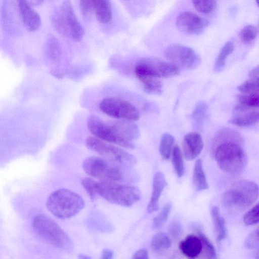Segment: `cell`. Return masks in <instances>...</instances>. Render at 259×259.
<instances>
[{
  "instance_id": "6da1fadb",
  "label": "cell",
  "mask_w": 259,
  "mask_h": 259,
  "mask_svg": "<svg viewBox=\"0 0 259 259\" xmlns=\"http://www.w3.org/2000/svg\"><path fill=\"white\" fill-rule=\"evenodd\" d=\"M242 139L235 131L224 130L217 136L214 156L220 168L232 175L242 173L247 163V154L241 144Z\"/></svg>"
},
{
  "instance_id": "7a4b0ae2",
  "label": "cell",
  "mask_w": 259,
  "mask_h": 259,
  "mask_svg": "<svg viewBox=\"0 0 259 259\" xmlns=\"http://www.w3.org/2000/svg\"><path fill=\"white\" fill-rule=\"evenodd\" d=\"M82 167L88 175L100 181L133 182L138 179L132 167L119 165L98 157L87 158Z\"/></svg>"
},
{
  "instance_id": "3957f363",
  "label": "cell",
  "mask_w": 259,
  "mask_h": 259,
  "mask_svg": "<svg viewBox=\"0 0 259 259\" xmlns=\"http://www.w3.org/2000/svg\"><path fill=\"white\" fill-rule=\"evenodd\" d=\"M258 196L257 185L253 181L242 180L226 189L223 195V203L230 212H240L252 205Z\"/></svg>"
},
{
  "instance_id": "277c9868",
  "label": "cell",
  "mask_w": 259,
  "mask_h": 259,
  "mask_svg": "<svg viewBox=\"0 0 259 259\" xmlns=\"http://www.w3.org/2000/svg\"><path fill=\"white\" fill-rule=\"evenodd\" d=\"M46 206L56 217L65 219L72 218L84 207V202L78 194L67 189H59L48 197Z\"/></svg>"
},
{
  "instance_id": "5b68a950",
  "label": "cell",
  "mask_w": 259,
  "mask_h": 259,
  "mask_svg": "<svg viewBox=\"0 0 259 259\" xmlns=\"http://www.w3.org/2000/svg\"><path fill=\"white\" fill-rule=\"evenodd\" d=\"M95 190L97 196L109 202L124 206L133 205L141 197V192L138 187L117 182H97Z\"/></svg>"
},
{
  "instance_id": "8992f818",
  "label": "cell",
  "mask_w": 259,
  "mask_h": 259,
  "mask_svg": "<svg viewBox=\"0 0 259 259\" xmlns=\"http://www.w3.org/2000/svg\"><path fill=\"white\" fill-rule=\"evenodd\" d=\"M32 228L37 235L49 244L61 249L69 250L72 243L67 234L51 218L38 214L32 221Z\"/></svg>"
},
{
  "instance_id": "52a82bcc",
  "label": "cell",
  "mask_w": 259,
  "mask_h": 259,
  "mask_svg": "<svg viewBox=\"0 0 259 259\" xmlns=\"http://www.w3.org/2000/svg\"><path fill=\"white\" fill-rule=\"evenodd\" d=\"M52 22L56 30L65 36L78 41L83 36L84 28L78 21L69 1L62 2L59 10L53 16Z\"/></svg>"
},
{
  "instance_id": "ba28073f",
  "label": "cell",
  "mask_w": 259,
  "mask_h": 259,
  "mask_svg": "<svg viewBox=\"0 0 259 259\" xmlns=\"http://www.w3.org/2000/svg\"><path fill=\"white\" fill-rule=\"evenodd\" d=\"M85 144L89 149L102 155L106 160L116 164L132 167L137 163L136 158L133 155L95 137H88Z\"/></svg>"
},
{
  "instance_id": "9c48e42d",
  "label": "cell",
  "mask_w": 259,
  "mask_h": 259,
  "mask_svg": "<svg viewBox=\"0 0 259 259\" xmlns=\"http://www.w3.org/2000/svg\"><path fill=\"white\" fill-rule=\"evenodd\" d=\"M135 72L137 77L146 75L159 78L177 75L180 69L170 62L157 58L148 57L143 58L136 63Z\"/></svg>"
},
{
  "instance_id": "30bf717a",
  "label": "cell",
  "mask_w": 259,
  "mask_h": 259,
  "mask_svg": "<svg viewBox=\"0 0 259 259\" xmlns=\"http://www.w3.org/2000/svg\"><path fill=\"white\" fill-rule=\"evenodd\" d=\"M99 107L105 114L118 120L133 121L138 120L140 116L136 107L128 101L118 98L109 97L102 100Z\"/></svg>"
},
{
  "instance_id": "8fae6325",
  "label": "cell",
  "mask_w": 259,
  "mask_h": 259,
  "mask_svg": "<svg viewBox=\"0 0 259 259\" xmlns=\"http://www.w3.org/2000/svg\"><path fill=\"white\" fill-rule=\"evenodd\" d=\"M87 126L89 131L95 138L99 140L128 149H133L135 147L133 142L120 138L108 122H104L96 115H91L89 117Z\"/></svg>"
},
{
  "instance_id": "7c38bea8",
  "label": "cell",
  "mask_w": 259,
  "mask_h": 259,
  "mask_svg": "<svg viewBox=\"0 0 259 259\" xmlns=\"http://www.w3.org/2000/svg\"><path fill=\"white\" fill-rule=\"evenodd\" d=\"M164 55L170 63L177 67L192 69L200 63V58L192 48L180 44H173L167 47Z\"/></svg>"
},
{
  "instance_id": "4fadbf2b",
  "label": "cell",
  "mask_w": 259,
  "mask_h": 259,
  "mask_svg": "<svg viewBox=\"0 0 259 259\" xmlns=\"http://www.w3.org/2000/svg\"><path fill=\"white\" fill-rule=\"evenodd\" d=\"M208 24L207 19L190 11L181 13L176 20L177 28L189 34H197L202 32Z\"/></svg>"
},
{
  "instance_id": "5bb4252c",
  "label": "cell",
  "mask_w": 259,
  "mask_h": 259,
  "mask_svg": "<svg viewBox=\"0 0 259 259\" xmlns=\"http://www.w3.org/2000/svg\"><path fill=\"white\" fill-rule=\"evenodd\" d=\"M203 148V142L200 135L196 132L185 135L183 141L184 155L188 160L196 158Z\"/></svg>"
},
{
  "instance_id": "9a60e30c",
  "label": "cell",
  "mask_w": 259,
  "mask_h": 259,
  "mask_svg": "<svg viewBox=\"0 0 259 259\" xmlns=\"http://www.w3.org/2000/svg\"><path fill=\"white\" fill-rule=\"evenodd\" d=\"M18 8L25 27L30 31L37 30L41 25L39 14L32 8L27 1H18Z\"/></svg>"
},
{
  "instance_id": "2e32d148",
  "label": "cell",
  "mask_w": 259,
  "mask_h": 259,
  "mask_svg": "<svg viewBox=\"0 0 259 259\" xmlns=\"http://www.w3.org/2000/svg\"><path fill=\"white\" fill-rule=\"evenodd\" d=\"M236 114L229 120V122L239 126H247L258 121L259 114L253 108L238 104L235 108Z\"/></svg>"
},
{
  "instance_id": "e0dca14e",
  "label": "cell",
  "mask_w": 259,
  "mask_h": 259,
  "mask_svg": "<svg viewBox=\"0 0 259 259\" xmlns=\"http://www.w3.org/2000/svg\"><path fill=\"white\" fill-rule=\"evenodd\" d=\"M108 122L117 135L124 140L133 142L140 136L139 128L132 121L117 120Z\"/></svg>"
},
{
  "instance_id": "ac0fdd59",
  "label": "cell",
  "mask_w": 259,
  "mask_h": 259,
  "mask_svg": "<svg viewBox=\"0 0 259 259\" xmlns=\"http://www.w3.org/2000/svg\"><path fill=\"white\" fill-rule=\"evenodd\" d=\"M166 185L164 175L160 171L156 172L154 175L151 196L147 208L148 212L152 213L158 210V200Z\"/></svg>"
},
{
  "instance_id": "d6986e66",
  "label": "cell",
  "mask_w": 259,
  "mask_h": 259,
  "mask_svg": "<svg viewBox=\"0 0 259 259\" xmlns=\"http://www.w3.org/2000/svg\"><path fill=\"white\" fill-rule=\"evenodd\" d=\"M179 248L183 254L189 258H193L201 253L202 249L201 239L196 235H189L180 242Z\"/></svg>"
},
{
  "instance_id": "ffe728a7",
  "label": "cell",
  "mask_w": 259,
  "mask_h": 259,
  "mask_svg": "<svg viewBox=\"0 0 259 259\" xmlns=\"http://www.w3.org/2000/svg\"><path fill=\"white\" fill-rule=\"evenodd\" d=\"M94 12L98 21L102 24L108 23L112 18V8L109 1L93 0Z\"/></svg>"
},
{
  "instance_id": "44dd1931",
  "label": "cell",
  "mask_w": 259,
  "mask_h": 259,
  "mask_svg": "<svg viewBox=\"0 0 259 259\" xmlns=\"http://www.w3.org/2000/svg\"><path fill=\"white\" fill-rule=\"evenodd\" d=\"M211 217L218 243L221 242L226 236L225 221L221 215L219 208L217 206L211 209Z\"/></svg>"
},
{
  "instance_id": "7402d4cb",
  "label": "cell",
  "mask_w": 259,
  "mask_h": 259,
  "mask_svg": "<svg viewBox=\"0 0 259 259\" xmlns=\"http://www.w3.org/2000/svg\"><path fill=\"white\" fill-rule=\"evenodd\" d=\"M193 184L195 189L202 191L208 188L201 159L196 160L193 174Z\"/></svg>"
},
{
  "instance_id": "603a6c76",
  "label": "cell",
  "mask_w": 259,
  "mask_h": 259,
  "mask_svg": "<svg viewBox=\"0 0 259 259\" xmlns=\"http://www.w3.org/2000/svg\"><path fill=\"white\" fill-rule=\"evenodd\" d=\"M142 83L146 91L152 94H159L162 92V84L159 78L150 76L137 77Z\"/></svg>"
},
{
  "instance_id": "cb8c5ba5",
  "label": "cell",
  "mask_w": 259,
  "mask_h": 259,
  "mask_svg": "<svg viewBox=\"0 0 259 259\" xmlns=\"http://www.w3.org/2000/svg\"><path fill=\"white\" fill-rule=\"evenodd\" d=\"M234 45L231 41H228L221 49L214 64V69L215 71H221L225 66L226 60L233 52Z\"/></svg>"
},
{
  "instance_id": "d4e9b609",
  "label": "cell",
  "mask_w": 259,
  "mask_h": 259,
  "mask_svg": "<svg viewBox=\"0 0 259 259\" xmlns=\"http://www.w3.org/2000/svg\"><path fill=\"white\" fill-rule=\"evenodd\" d=\"M174 138L170 134L165 133L161 138L159 144V153L162 158L168 160L170 156Z\"/></svg>"
},
{
  "instance_id": "484cf974",
  "label": "cell",
  "mask_w": 259,
  "mask_h": 259,
  "mask_svg": "<svg viewBox=\"0 0 259 259\" xmlns=\"http://www.w3.org/2000/svg\"><path fill=\"white\" fill-rule=\"evenodd\" d=\"M170 246L168 237L164 233L155 234L151 241V246L153 251L156 252L163 251Z\"/></svg>"
},
{
  "instance_id": "4316f807",
  "label": "cell",
  "mask_w": 259,
  "mask_h": 259,
  "mask_svg": "<svg viewBox=\"0 0 259 259\" xmlns=\"http://www.w3.org/2000/svg\"><path fill=\"white\" fill-rule=\"evenodd\" d=\"M192 4L197 11L208 16L213 15L217 8L215 1H193Z\"/></svg>"
},
{
  "instance_id": "83f0119b",
  "label": "cell",
  "mask_w": 259,
  "mask_h": 259,
  "mask_svg": "<svg viewBox=\"0 0 259 259\" xmlns=\"http://www.w3.org/2000/svg\"><path fill=\"white\" fill-rule=\"evenodd\" d=\"M199 237L202 242V259H218L215 248L208 239L201 233H199Z\"/></svg>"
},
{
  "instance_id": "f1b7e54d",
  "label": "cell",
  "mask_w": 259,
  "mask_h": 259,
  "mask_svg": "<svg viewBox=\"0 0 259 259\" xmlns=\"http://www.w3.org/2000/svg\"><path fill=\"white\" fill-rule=\"evenodd\" d=\"M171 151L174 168L178 177H182L184 175L185 169L181 149L178 146H175Z\"/></svg>"
},
{
  "instance_id": "f546056e",
  "label": "cell",
  "mask_w": 259,
  "mask_h": 259,
  "mask_svg": "<svg viewBox=\"0 0 259 259\" xmlns=\"http://www.w3.org/2000/svg\"><path fill=\"white\" fill-rule=\"evenodd\" d=\"M208 116V107L204 102L198 103L195 107L192 117L197 125H200L205 120Z\"/></svg>"
},
{
  "instance_id": "4dcf8cb0",
  "label": "cell",
  "mask_w": 259,
  "mask_h": 259,
  "mask_svg": "<svg viewBox=\"0 0 259 259\" xmlns=\"http://www.w3.org/2000/svg\"><path fill=\"white\" fill-rule=\"evenodd\" d=\"M47 52L50 59L53 61L57 60L60 57L61 49L59 43L56 38L51 36L47 43Z\"/></svg>"
},
{
  "instance_id": "1f68e13d",
  "label": "cell",
  "mask_w": 259,
  "mask_h": 259,
  "mask_svg": "<svg viewBox=\"0 0 259 259\" xmlns=\"http://www.w3.org/2000/svg\"><path fill=\"white\" fill-rule=\"evenodd\" d=\"M237 90L241 94L258 96V81L249 79L239 85Z\"/></svg>"
},
{
  "instance_id": "d6a6232c",
  "label": "cell",
  "mask_w": 259,
  "mask_h": 259,
  "mask_svg": "<svg viewBox=\"0 0 259 259\" xmlns=\"http://www.w3.org/2000/svg\"><path fill=\"white\" fill-rule=\"evenodd\" d=\"M236 98L240 105L250 108L258 107V96L240 94L237 95Z\"/></svg>"
},
{
  "instance_id": "836d02e7",
  "label": "cell",
  "mask_w": 259,
  "mask_h": 259,
  "mask_svg": "<svg viewBox=\"0 0 259 259\" xmlns=\"http://www.w3.org/2000/svg\"><path fill=\"white\" fill-rule=\"evenodd\" d=\"M171 204L168 202L165 204L159 213L153 220V227L157 229L161 227L167 220L170 209Z\"/></svg>"
},
{
  "instance_id": "e575fe53",
  "label": "cell",
  "mask_w": 259,
  "mask_h": 259,
  "mask_svg": "<svg viewBox=\"0 0 259 259\" xmlns=\"http://www.w3.org/2000/svg\"><path fill=\"white\" fill-rule=\"evenodd\" d=\"M257 35V28L253 25H248L242 29L239 33L240 39L245 42L254 40Z\"/></svg>"
},
{
  "instance_id": "d590c367",
  "label": "cell",
  "mask_w": 259,
  "mask_h": 259,
  "mask_svg": "<svg viewBox=\"0 0 259 259\" xmlns=\"http://www.w3.org/2000/svg\"><path fill=\"white\" fill-rule=\"evenodd\" d=\"M96 182L97 181L89 178H84L81 181L82 186L92 201H95L98 196L95 190Z\"/></svg>"
},
{
  "instance_id": "8d00e7d4",
  "label": "cell",
  "mask_w": 259,
  "mask_h": 259,
  "mask_svg": "<svg viewBox=\"0 0 259 259\" xmlns=\"http://www.w3.org/2000/svg\"><path fill=\"white\" fill-rule=\"evenodd\" d=\"M258 204H256L244 214L243 217L244 223L247 225L257 224L258 222Z\"/></svg>"
},
{
  "instance_id": "74e56055",
  "label": "cell",
  "mask_w": 259,
  "mask_h": 259,
  "mask_svg": "<svg viewBox=\"0 0 259 259\" xmlns=\"http://www.w3.org/2000/svg\"><path fill=\"white\" fill-rule=\"evenodd\" d=\"M81 14L84 18L89 19L94 13V1L93 0H81L79 2Z\"/></svg>"
},
{
  "instance_id": "f35d334b",
  "label": "cell",
  "mask_w": 259,
  "mask_h": 259,
  "mask_svg": "<svg viewBox=\"0 0 259 259\" xmlns=\"http://www.w3.org/2000/svg\"><path fill=\"white\" fill-rule=\"evenodd\" d=\"M245 247L249 249L258 248V229L252 232L246 238L244 242Z\"/></svg>"
},
{
  "instance_id": "ab89813d",
  "label": "cell",
  "mask_w": 259,
  "mask_h": 259,
  "mask_svg": "<svg viewBox=\"0 0 259 259\" xmlns=\"http://www.w3.org/2000/svg\"><path fill=\"white\" fill-rule=\"evenodd\" d=\"M168 231L169 234L174 239H177L182 233V226L179 222L175 221L170 224Z\"/></svg>"
},
{
  "instance_id": "60d3db41",
  "label": "cell",
  "mask_w": 259,
  "mask_h": 259,
  "mask_svg": "<svg viewBox=\"0 0 259 259\" xmlns=\"http://www.w3.org/2000/svg\"><path fill=\"white\" fill-rule=\"evenodd\" d=\"M133 259H149L147 250L145 248L138 250L134 254Z\"/></svg>"
},
{
  "instance_id": "b9f144b4",
  "label": "cell",
  "mask_w": 259,
  "mask_h": 259,
  "mask_svg": "<svg viewBox=\"0 0 259 259\" xmlns=\"http://www.w3.org/2000/svg\"><path fill=\"white\" fill-rule=\"evenodd\" d=\"M113 252L109 249H105L102 252L100 259H113Z\"/></svg>"
},
{
  "instance_id": "7bdbcfd3",
  "label": "cell",
  "mask_w": 259,
  "mask_h": 259,
  "mask_svg": "<svg viewBox=\"0 0 259 259\" xmlns=\"http://www.w3.org/2000/svg\"><path fill=\"white\" fill-rule=\"evenodd\" d=\"M249 76L251 79L258 80V67L257 66L253 68L249 73Z\"/></svg>"
},
{
  "instance_id": "ee69618b",
  "label": "cell",
  "mask_w": 259,
  "mask_h": 259,
  "mask_svg": "<svg viewBox=\"0 0 259 259\" xmlns=\"http://www.w3.org/2000/svg\"><path fill=\"white\" fill-rule=\"evenodd\" d=\"M78 259H91V257L88 255L83 254L78 255Z\"/></svg>"
},
{
  "instance_id": "f6af8a7d",
  "label": "cell",
  "mask_w": 259,
  "mask_h": 259,
  "mask_svg": "<svg viewBox=\"0 0 259 259\" xmlns=\"http://www.w3.org/2000/svg\"><path fill=\"white\" fill-rule=\"evenodd\" d=\"M189 259H193V258H190Z\"/></svg>"
}]
</instances>
